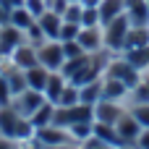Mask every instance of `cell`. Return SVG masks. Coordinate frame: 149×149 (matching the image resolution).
Returning a JSON list of instances; mask_svg holds the SVG:
<instances>
[{"label":"cell","mask_w":149,"mask_h":149,"mask_svg":"<svg viewBox=\"0 0 149 149\" xmlns=\"http://www.w3.org/2000/svg\"><path fill=\"white\" fill-rule=\"evenodd\" d=\"M8 21H10V10H8V8L0 3V26H5Z\"/></svg>","instance_id":"obj_34"},{"label":"cell","mask_w":149,"mask_h":149,"mask_svg":"<svg viewBox=\"0 0 149 149\" xmlns=\"http://www.w3.org/2000/svg\"><path fill=\"white\" fill-rule=\"evenodd\" d=\"M76 42H79L86 52H92V55H94V52H100V50H102V45H105L100 26H81V31H79Z\"/></svg>","instance_id":"obj_9"},{"label":"cell","mask_w":149,"mask_h":149,"mask_svg":"<svg viewBox=\"0 0 149 149\" xmlns=\"http://www.w3.org/2000/svg\"><path fill=\"white\" fill-rule=\"evenodd\" d=\"M126 92H128V86H126L123 81H118V79H107V76H105V81H102V100L120 102V100L126 97Z\"/></svg>","instance_id":"obj_18"},{"label":"cell","mask_w":149,"mask_h":149,"mask_svg":"<svg viewBox=\"0 0 149 149\" xmlns=\"http://www.w3.org/2000/svg\"><path fill=\"white\" fill-rule=\"evenodd\" d=\"M81 26H100V8L81 5Z\"/></svg>","instance_id":"obj_26"},{"label":"cell","mask_w":149,"mask_h":149,"mask_svg":"<svg viewBox=\"0 0 149 149\" xmlns=\"http://www.w3.org/2000/svg\"><path fill=\"white\" fill-rule=\"evenodd\" d=\"M47 97H45V92H37V89H26V92H21V94H16L13 97V102H10V107L18 113V115H24V118H31V113L45 102Z\"/></svg>","instance_id":"obj_6"},{"label":"cell","mask_w":149,"mask_h":149,"mask_svg":"<svg viewBox=\"0 0 149 149\" xmlns=\"http://www.w3.org/2000/svg\"><path fill=\"white\" fill-rule=\"evenodd\" d=\"M5 79H8V84H10V92H13V97L29 89V84H26V73H18V71H10V73H5Z\"/></svg>","instance_id":"obj_25"},{"label":"cell","mask_w":149,"mask_h":149,"mask_svg":"<svg viewBox=\"0 0 149 149\" xmlns=\"http://www.w3.org/2000/svg\"><path fill=\"white\" fill-rule=\"evenodd\" d=\"M79 94H81V102H86V105H97V102L102 100V81L97 79V81H89V84L79 86Z\"/></svg>","instance_id":"obj_21"},{"label":"cell","mask_w":149,"mask_h":149,"mask_svg":"<svg viewBox=\"0 0 149 149\" xmlns=\"http://www.w3.org/2000/svg\"><path fill=\"white\" fill-rule=\"evenodd\" d=\"M37 58H39V65H45L47 71H60L63 63H65V55H63V45L58 39H50V42H42L37 47Z\"/></svg>","instance_id":"obj_3"},{"label":"cell","mask_w":149,"mask_h":149,"mask_svg":"<svg viewBox=\"0 0 149 149\" xmlns=\"http://www.w3.org/2000/svg\"><path fill=\"white\" fill-rule=\"evenodd\" d=\"M60 45H63V55H65V60H68V58H79V55L86 52L76 39H68V42H60Z\"/></svg>","instance_id":"obj_30"},{"label":"cell","mask_w":149,"mask_h":149,"mask_svg":"<svg viewBox=\"0 0 149 149\" xmlns=\"http://www.w3.org/2000/svg\"><path fill=\"white\" fill-rule=\"evenodd\" d=\"M94 136H97L102 144H107V147H123V139L118 136V131H115L113 123L97 120V123H94Z\"/></svg>","instance_id":"obj_14"},{"label":"cell","mask_w":149,"mask_h":149,"mask_svg":"<svg viewBox=\"0 0 149 149\" xmlns=\"http://www.w3.org/2000/svg\"><path fill=\"white\" fill-rule=\"evenodd\" d=\"M97 8H100V24L105 26L126 10V0H100Z\"/></svg>","instance_id":"obj_15"},{"label":"cell","mask_w":149,"mask_h":149,"mask_svg":"<svg viewBox=\"0 0 149 149\" xmlns=\"http://www.w3.org/2000/svg\"><path fill=\"white\" fill-rule=\"evenodd\" d=\"M0 136L16 139V141H29L34 136V126H31L29 118L18 115L8 105V107H0Z\"/></svg>","instance_id":"obj_1"},{"label":"cell","mask_w":149,"mask_h":149,"mask_svg":"<svg viewBox=\"0 0 149 149\" xmlns=\"http://www.w3.org/2000/svg\"><path fill=\"white\" fill-rule=\"evenodd\" d=\"M79 102H81L79 86L68 81V84H65V89L60 92V97H58V102H55V105H58V107H71V105H79Z\"/></svg>","instance_id":"obj_23"},{"label":"cell","mask_w":149,"mask_h":149,"mask_svg":"<svg viewBox=\"0 0 149 149\" xmlns=\"http://www.w3.org/2000/svg\"><path fill=\"white\" fill-rule=\"evenodd\" d=\"M34 21H37V18L29 13V8H26V5H18V8L10 10V21H8V24H13V26H18L21 31H26Z\"/></svg>","instance_id":"obj_22"},{"label":"cell","mask_w":149,"mask_h":149,"mask_svg":"<svg viewBox=\"0 0 149 149\" xmlns=\"http://www.w3.org/2000/svg\"><path fill=\"white\" fill-rule=\"evenodd\" d=\"M47 79H50V71H47L45 65H34V68H26V84H29V89L45 92V86H47Z\"/></svg>","instance_id":"obj_19"},{"label":"cell","mask_w":149,"mask_h":149,"mask_svg":"<svg viewBox=\"0 0 149 149\" xmlns=\"http://www.w3.org/2000/svg\"><path fill=\"white\" fill-rule=\"evenodd\" d=\"M37 24L42 26V31H45V37H47V39H58V37H60L63 16H60V13H55V10H45V13L37 18ZM58 42H60V39H58Z\"/></svg>","instance_id":"obj_13"},{"label":"cell","mask_w":149,"mask_h":149,"mask_svg":"<svg viewBox=\"0 0 149 149\" xmlns=\"http://www.w3.org/2000/svg\"><path fill=\"white\" fill-rule=\"evenodd\" d=\"M144 45H149V26H131L126 34L123 50H134V47H144Z\"/></svg>","instance_id":"obj_20"},{"label":"cell","mask_w":149,"mask_h":149,"mask_svg":"<svg viewBox=\"0 0 149 149\" xmlns=\"http://www.w3.org/2000/svg\"><path fill=\"white\" fill-rule=\"evenodd\" d=\"M105 76H107V79H118V81H123L128 89H134V86L141 81V79H139V68H134L128 60H120V58H115V60L107 63Z\"/></svg>","instance_id":"obj_4"},{"label":"cell","mask_w":149,"mask_h":149,"mask_svg":"<svg viewBox=\"0 0 149 149\" xmlns=\"http://www.w3.org/2000/svg\"><path fill=\"white\" fill-rule=\"evenodd\" d=\"M131 115L139 120L141 128H149V102H136V107L131 110Z\"/></svg>","instance_id":"obj_28"},{"label":"cell","mask_w":149,"mask_h":149,"mask_svg":"<svg viewBox=\"0 0 149 149\" xmlns=\"http://www.w3.org/2000/svg\"><path fill=\"white\" fill-rule=\"evenodd\" d=\"M81 5H100V0H79Z\"/></svg>","instance_id":"obj_36"},{"label":"cell","mask_w":149,"mask_h":149,"mask_svg":"<svg viewBox=\"0 0 149 149\" xmlns=\"http://www.w3.org/2000/svg\"><path fill=\"white\" fill-rule=\"evenodd\" d=\"M134 92H136V102H149V76H144V81L134 86Z\"/></svg>","instance_id":"obj_31"},{"label":"cell","mask_w":149,"mask_h":149,"mask_svg":"<svg viewBox=\"0 0 149 149\" xmlns=\"http://www.w3.org/2000/svg\"><path fill=\"white\" fill-rule=\"evenodd\" d=\"M147 3H149V0H147Z\"/></svg>","instance_id":"obj_39"},{"label":"cell","mask_w":149,"mask_h":149,"mask_svg":"<svg viewBox=\"0 0 149 149\" xmlns=\"http://www.w3.org/2000/svg\"><path fill=\"white\" fill-rule=\"evenodd\" d=\"M136 147H139V149H149V128H144V131L139 134V139H136Z\"/></svg>","instance_id":"obj_32"},{"label":"cell","mask_w":149,"mask_h":149,"mask_svg":"<svg viewBox=\"0 0 149 149\" xmlns=\"http://www.w3.org/2000/svg\"><path fill=\"white\" fill-rule=\"evenodd\" d=\"M126 16L131 26H149V3L147 0H126Z\"/></svg>","instance_id":"obj_11"},{"label":"cell","mask_w":149,"mask_h":149,"mask_svg":"<svg viewBox=\"0 0 149 149\" xmlns=\"http://www.w3.org/2000/svg\"><path fill=\"white\" fill-rule=\"evenodd\" d=\"M21 42H24V34L18 26H13V24L0 26V55H10Z\"/></svg>","instance_id":"obj_10"},{"label":"cell","mask_w":149,"mask_h":149,"mask_svg":"<svg viewBox=\"0 0 149 149\" xmlns=\"http://www.w3.org/2000/svg\"><path fill=\"white\" fill-rule=\"evenodd\" d=\"M120 115H123V110H120V105L113 102V100H100V102L94 105V118L102 120V123H113V126H115Z\"/></svg>","instance_id":"obj_12"},{"label":"cell","mask_w":149,"mask_h":149,"mask_svg":"<svg viewBox=\"0 0 149 149\" xmlns=\"http://www.w3.org/2000/svg\"><path fill=\"white\" fill-rule=\"evenodd\" d=\"M128 29H131V21H128L126 10H123L118 18H113L110 24H105V31H102L105 47L113 50V52L123 50V47H126V34H128Z\"/></svg>","instance_id":"obj_2"},{"label":"cell","mask_w":149,"mask_h":149,"mask_svg":"<svg viewBox=\"0 0 149 149\" xmlns=\"http://www.w3.org/2000/svg\"><path fill=\"white\" fill-rule=\"evenodd\" d=\"M10 60H13V65L16 68H34V65H39V58H37V47L34 45H29V42H21L13 52H10Z\"/></svg>","instance_id":"obj_7"},{"label":"cell","mask_w":149,"mask_h":149,"mask_svg":"<svg viewBox=\"0 0 149 149\" xmlns=\"http://www.w3.org/2000/svg\"><path fill=\"white\" fill-rule=\"evenodd\" d=\"M126 60L134 65V68H149V45L144 47H134V50H128V55H126Z\"/></svg>","instance_id":"obj_24"},{"label":"cell","mask_w":149,"mask_h":149,"mask_svg":"<svg viewBox=\"0 0 149 149\" xmlns=\"http://www.w3.org/2000/svg\"><path fill=\"white\" fill-rule=\"evenodd\" d=\"M31 126L34 128H42V126H50L52 120H55V102H50V100H45L34 113H31Z\"/></svg>","instance_id":"obj_16"},{"label":"cell","mask_w":149,"mask_h":149,"mask_svg":"<svg viewBox=\"0 0 149 149\" xmlns=\"http://www.w3.org/2000/svg\"><path fill=\"white\" fill-rule=\"evenodd\" d=\"M79 31H81V24H71V21H63L60 24V42H68V39H76L79 37Z\"/></svg>","instance_id":"obj_27"},{"label":"cell","mask_w":149,"mask_h":149,"mask_svg":"<svg viewBox=\"0 0 149 149\" xmlns=\"http://www.w3.org/2000/svg\"><path fill=\"white\" fill-rule=\"evenodd\" d=\"M42 149H73L71 144H58V147H42Z\"/></svg>","instance_id":"obj_35"},{"label":"cell","mask_w":149,"mask_h":149,"mask_svg":"<svg viewBox=\"0 0 149 149\" xmlns=\"http://www.w3.org/2000/svg\"><path fill=\"white\" fill-rule=\"evenodd\" d=\"M65 84H68V79H65L60 71H50V79H47V86H45V97H47L50 102H58V97H60V92L65 89Z\"/></svg>","instance_id":"obj_17"},{"label":"cell","mask_w":149,"mask_h":149,"mask_svg":"<svg viewBox=\"0 0 149 149\" xmlns=\"http://www.w3.org/2000/svg\"><path fill=\"white\" fill-rule=\"evenodd\" d=\"M0 149H18L16 139H8V136H0Z\"/></svg>","instance_id":"obj_33"},{"label":"cell","mask_w":149,"mask_h":149,"mask_svg":"<svg viewBox=\"0 0 149 149\" xmlns=\"http://www.w3.org/2000/svg\"><path fill=\"white\" fill-rule=\"evenodd\" d=\"M118 149H134V147H128V144H123V147H118Z\"/></svg>","instance_id":"obj_38"},{"label":"cell","mask_w":149,"mask_h":149,"mask_svg":"<svg viewBox=\"0 0 149 149\" xmlns=\"http://www.w3.org/2000/svg\"><path fill=\"white\" fill-rule=\"evenodd\" d=\"M94 149H110V147H107V144H100V147H94Z\"/></svg>","instance_id":"obj_37"},{"label":"cell","mask_w":149,"mask_h":149,"mask_svg":"<svg viewBox=\"0 0 149 149\" xmlns=\"http://www.w3.org/2000/svg\"><path fill=\"white\" fill-rule=\"evenodd\" d=\"M34 139H37L42 147H58V144H71V141H73L71 131L63 128V126H55V123L42 126V128H34Z\"/></svg>","instance_id":"obj_5"},{"label":"cell","mask_w":149,"mask_h":149,"mask_svg":"<svg viewBox=\"0 0 149 149\" xmlns=\"http://www.w3.org/2000/svg\"><path fill=\"white\" fill-rule=\"evenodd\" d=\"M13 102V92H10V84L5 79V73H0V107H8Z\"/></svg>","instance_id":"obj_29"},{"label":"cell","mask_w":149,"mask_h":149,"mask_svg":"<svg viewBox=\"0 0 149 149\" xmlns=\"http://www.w3.org/2000/svg\"><path fill=\"white\" fill-rule=\"evenodd\" d=\"M115 131H118V136L123 139V144H134V141L139 139V134H141V126H139V120H136L131 113H123V115L118 118V123H115Z\"/></svg>","instance_id":"obj_8"}]
</instances>
